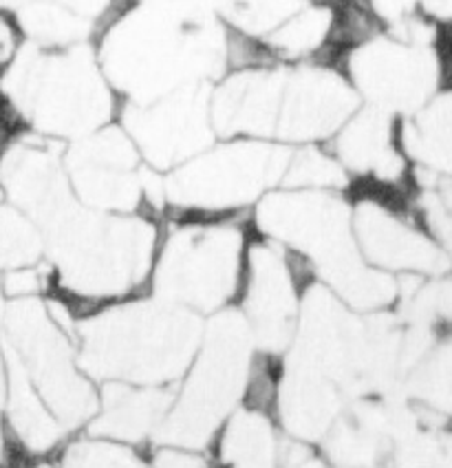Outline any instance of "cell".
Segmentation results:
<instances>
[{
  "mask_svg": "<svg viewBox=\"0 0 452 468\" xmlns=\"http://www.w3.org/2000/svg\"><path fill=\"white\" fill-rule=\"evenodd\" d=\"M397 117L360 106L327 144L349 179L377 190L402 188L408 182V162L397 142Z\"/></svg>",
  "mask_w": 452,
  "mask_h": 468,
  "instance_id": "17",
  "label": "cell"
},
{
  "mask_svg": "<svg viewBox=\"0 0 452 468\" xmlns=\"http://www.w3.org/2000/svg\"><path fill=\"white\" fill-rule=\"evenodd\" d=\"M291 148L279 142L223 140L162 177V201L201 217L257 206L280 188Z\"/></svg>",
  "mask_w": 452,
  "mask_h": 468,
  "instance_id": "8",
  "label": "cell"
},
{
  "mask_svg": "<svg viewBox=\"0 0 452 468\" xmlns=\"http://www.w3.org/2000/svg\"><path fill=\"white\" fill-rule=\"evenodd\" d=\"M20 47V34L16 29L14 18L0 9V73L9 65L16 49Z\"/></svg>",
  "mask_w": 452,
  "mask_h": 468,
  "instance_id": "33",
  "label": "cell"
},
{
  "mask_svg": "<svg viewBox=\"0 0 452 468\" xmlns=\"http://www.w3.org/2000/svg\"><path fill=\"white\" fill-rule=\"evenodd\" d=\"M5 367H7V407L12 427L18 440L34 453H45L60 442L65 427L51 416L49 409L40 400L34 385L12 351L3 347Z\"/></svg>",
  "mask_w": 452,
  "mask_h": 468,
  "instance_id": "21",
  "label": "cell"
},
{
  "mask_svg": "<svg viewBox=\"0 0 452 468\" xmlns=\"http://www.w3.org/2000/svg\"><path fill=\"white\" fill-rule=\"evenodd\" d=\"M243 305L254 347L279 354L289 347L294 336L298 310V279L283 248L271 241H258L246 250L243 265Z\"/></svg>",
  "mask_w": 452,
  "mask_h": 468,
  "instance_id": "15",
  "label": "cell"
},
{
  "mask_svg": "<svg viewBox=\"0 0 452 468\" xmlns=\"http://www.w3.org/2000/svg\"><path fill=\"white\" fill-rule=\"evenodd\" d=\"M351 219L360 254L382 272L404 276H439L450 268L444 250L413 219L380 197H362L351 204Z\"/></svg>",
  "mask_w": 452,
  "mask_h": 468,
  "instance_id": "14",
  "label": "cell"
},
{
  "mask_svg": "<svg viewBox=\"0 0 452 468\" xmlns=\"http://www.w3.org/2000/svg\"><path fill=\"white\" fill-rule=\"evenodd\" d=\"M287 65L226 71L210 87V120L221 140L274 142Z\"/></svg>",
  "mask_w": 452,
  "mask_h": 468,
  "instance_id": "16",
  "label": "cell"
},
{
  "mask_svg": "<svg viewBox=\"0 0 452 468\" xmlns=\"http://www.w3.org/2000/svg\"><path fill=\"white\" fill-rule=\"evenodd\" d=\"M351 212L340 193L276 188L254 206V221L268 241L305 259L349 310L375 314L397 301V279L362 257Z\"/></svg>",
  "mask_w": 452,
  "mask_h": 468,
  "instance_id": "2",
  "label": "cell"
},
{
  "mask_svg": "<svg viewBox=\"0 0 452 468\" xmlns=\"http://www.w3.org/2000/svg\"><path fill=\"white\" fill-rule=\"evenodd\" d=\"M347 409V396L310 371L285 365L279 389V413L294 440H322Z\"/></svg>",
  "mask_w": 452,
  "mask_h": 468,
  "instance_id": "18",
  "label": "cell"
},
{
  "mask_svg": "<svg viewBox=\"0 0 452 468\" xmlns=\"http://www.w3.org/2000/svg\"><path fill=\"white\" fill-rule=\"evenodd\" d=\"M38 468H51V466H38Z\"/></svg>",
  "mask_w": 452,
  "mask_h": 468,
  "instance_id": "39",
  "label": "cell"
},
{
  "mask_svg": "<svg viewBox=\"0 0 452 468\" xmlns=\"http://www.w3.org/2000/svg\"><path fill=\"white\" fill-rule=\"evenodd\" d=\"M152 468H207V464L201 457L193 453H184V451L163 449L155 455Z\"/></svg>",
  "mask_w": 452,
  "mask_h": 468,
  "instance_id": "34",
  "label": "cell"
},
{
  "mask_svg": "<svg viewBox=\"0 0 452 468\" xmlns=\"http://www.w3.org/2000/svg\"><path fill=\"white\" fill-rule=\"evenodd\" d=\"M340 71L360 104L397 120L417 113L446 89L439 45H419L391 34H377L344 51Z\"/></svg>",
  "mask_w": 452,
  "mask_h": 468,
  "instance_id": "10",
  "label": "cell"
},
{
  "mask_svg": "<svg viewBox=\"0 0 452 468\" xmlns=\"http://www.w3.org/2000/svg\"><path fill=\"white\" fill-rule=\"evenodd\" d=\"M42 254H45V241L38 226L12 204L0 201V268L7 272L18 268H34Z\"/></svg>",
  "mask_w": 452,
  "mask_h": 468,
  "instance_id": "27",
  "label": "cell"
},
{
  "mask_svg": "<svg viewBox=\"0 0 452 468\" xmlns=\"http://www.w3.org/2000/svg\"><path fill=\"white\" fill-rule=\"evenodd\" d=\"M252 367L254 343L246 318L238 310L216 312L204 325L184 391L152 438L177 449L205 446L241 400Z\"/></svg>",
  "mask_w": 452,
  "mask_h": 468,
  "instance_id": "6",
  "label": "cell"
},
{
  "mask_svg": "<svg viewBox=\"0 0 452 468\" xmlns=\"http://www.w3.org/2000/svg\"><path fill=\"white\" fill-rule=\"evenodd\" d=\"M62 468H151L137 455L109 442H79L68 449Z\"/></svg>",
  "mask_w": 452,
  "mask_h": 468,
  "instance_id": "31",
  "label": "cell"
},
{
  "mask_svg": "<svg viewBox=\"0 0 452 468\" xmlns=\"http://www.w3.org/2000/svg\"><path fill=\"white\" fill-rule=\"evenodd\" d=\"M351 186L349 175L336 162V157L322 144L291 148L289 159L280 179V188L287 190H324L344 193Z\"/></svg>",
  "mask_w": 452,
  "mask_h": 468,
  "instance_id": "26",
  "label": "cell"
},
{
  "mask_svg": "<svg viewBox=\"0 0 452 468\" xmlns=\"http://www.w3.org/2000/svg\"><path fill=\"white\" fill-rule=\"evenodd\" d=\"M95 53L117 98L148 104L215 84L227 71V29L196 0H143L104 27Z\"/></svg>",
  "mask_w": 452,
  "mask_h": 468,
  "instance_id": "1",
  "label": "cell"
},
{
  "mask_svg": "<svg viewBox=\"0 0 452 468\" xmlns=\"http://www.w3.org/2000/svg\"><path fill=\"white\" fill-rule=\"evenodd\" d=\"M0 102L34 135L67 144L113 124L120 113L89 42L65 49L20 42L0 73Z\"/></svg>",
  "mask_w": 452,
  "mask_h": 468,
  "instance_id": "4",
  "label": "cell"
},
{
  "mask_svg": "<svg viewBox=\"0 0 452 468\" xmlns=\"http://www.w3.org/2000/svg\"><path fill=\"white\" fill-rule=\"evenodd\" d=\"M406 389L430 411H450V345L439 343L408 371Z\"/></svg>",
  "mask_w": 452,
  "mask_h": 468,
  "instance_id": "28",
  "label": "cell"
},
{
  "mask_svg": "<svg viewBox=\"0 0 452 468\" xmlns=\"http://www.w3.org/2000/svg\"><path fill=\"white\" fill-rule=\"evenodd\" d=\"M397 468H450V440L435 429L415 424L393 444Z\"/></svg>",
  "mask_w": 452,
  "mask_h": 468,
  "instance_id": "29",
  "label": "cell"
},
{
  "mask_svg": "<svg viewBox=\"0 0 452 468\" xmlns=\"http://www.w3.org/2000/svg\"><path fill=\"white\" fill-rule=\"evenodd\" d=\"M45 287V276L38 268H18L9 270L3 281L5 294L12 296V301L18 299H36V294Z\"/></svg>",
  "mask_w": 452,
  "mask_h": 468,
  "instance_id": "32",
  "label": "cell"
},
{
  "mask_svg": "<svg viewBox=\"0 0 452 468\" xmlns=\"http://www.w3.org/2000/svg\"><path fill=\"white\" fill-rule=\"evenodd\" d=\"M280 438L263 413L241 411L221 435V460L227 468H276Z\"/></svg>",
  "mask_w": 452,
  "mask_h": 468,
  "instance_id": "24",
  "label": "cell"
},
{
  "mask_svg": "<svg viewBox=\"0 0 452 468\" xmlns=\"http://www.w3.org/2000/svg\"><path fill=\"white\" fill-rule=\"evenodd\" d=\"M3 347L12 351L36 393L62 427H78L98 413L100 398L79 369L76 347L38 299L3 307Z\"/></svg>",
  "mask_w": 452,
  "mask_h": 468,
  "instance_id": "9",
  "label": "cell"
},
{
  "mask_svg": "<svg viewBox=\"0 0 452 468\" xmlns=\"http://www.w3.org/2000/svg\"><path fill=\"white\" fill-rule=\"evenodd\" d=\"M371 12L388 27L391 34L413 23L446 25L450 20L452 0H366Z\"/></svg>",
  "mask_w": 452,
  "mask_h": 468,
  "instance_id": "30",
  "label": "cell"
},
{
  "mask_svg": "<svg viewBox=\"0 0 452 468\" xmlns=\"http://www.w3.org/2000/svg\"><path fill=\"white\" fill-rule=\"evenodd\" d=\"M397 142L408 166L422 173L450 177L452 170V98L439 91L417 113L397 122Z\"/></svg>",
  "mask_w": 452,
  "mask_h": 468,
  "instance_id": "20",
  "label": "cell"
},
{
  "mask_svg": "<svg viewBox=\"0 0 452 468\" xmlns=\"http://www.w3.org/2000/svg\"><path fill=\"white\" fill-rule=\"evenodd\" d=\"M204 334L199 314L152 296L106 307L78 325V365L104 382L163 387L188 371Z\"/></svg>",
  "mask_w": 452,
  "mask_h": 468,
  "instance_id": "5",
  "label": "cell"
},
{
  "mask_svg": "<svg viewBox=\"0 0 452 468\" xmlns=\"http://www.w3.org/2000/svg\"><path fill=\"white\" fill-rule=\"evenodd\" d=\"M20 38L42 49L84 45L95 34V23L58 0H25L14 16Z\"/></svg>",
  "mask_w": 452,
  "mask_h": 468,
  "instance_id": "23",
  "label": "cell"
},
{
  "mask_svg": "<svg viewBox=\"0 0 452 468\" xmlns=\"http://www.w3.org/2000/svg\"><path fill=\"white\" fill-rule=\"evenodd\" d=\"M333 5L305 3L263 42L279 65L316 62L318 56L333 45Z\"/></svg>",
  "mask_w": 452,
  "mask_h": 468,
  "instance_id": "22",
  "label": "cell"
},
{
  "mask_svg": "<svg viewBox=\"0 0 452 468\" xmlns=\"http://www.w3.org/2000/svg\"><path fill=\"white\" fill-rule=\"evenodd\" d=\"M58 283L82 301H113L148 279L159 248L151 217L104 215L84 208L76 197L36 221Z\"/></svg>",
  "mask_w": 452,
  "mask_h": 468,
  "instance_id": "3",
  "label": "cell"
},
{
  "mask_svg": "<svg viewBox=\"0 0 452 468\" xmlns=\"http://www.w3.org/2000/svg\"><path fill=\"white\" fill-rule=\"evenodd\" d=\"M67 182L84 208L104 215H135L143 204H163L162 175L142 162L117 122L68 142L62 151Z\"/></svg>",
  "mask_w": 452,
  "mask_h": 468,
  "instance_id": "11",
  "label": "cell"
},
{
  "mask_svg": "<svg viewBox=\"0 0 452 468\" xmlns=\"http://www.w3.org/2000/svg\"><path fill=\"white\" fill-rule=\"evenodd\" d=\"M307 0H212V12L227 31L265 40Z\"/></svg>",
  "mask_w": 452,
  "mask_h": 468,
  "instance_id": "25",
  "label": "cell"
},
{
  "mask_svg": "<svg viewBox=\"0 0 452 468\" xmlns=\"http://www.w3.org/2000/svg\"><path fill=\"white\" fill-rule=\"evenodd\" d=\"M243 265L241 226L216 217L185 221L157 248L151 272L155 299L194 314H216L241 290Z\"/></svg>",
  "mask_w": 452,
  "mask_h": 468,
  "instance_id": "7",
  "label": "cell"
},
{
  "mask_svg": "<svg viewBox=\"0 0 452 468\" xmlns=\"http://www.w3.org/2000/svg\"><path fill=\"white\" fill-rule=\"evenodd\" d=\"M7 367H5V356L0 351V404L5 402V396H7Z\"/></svg>",
  "mask_w": 452,
  "mask_h": 468,
  "instance_id": "35",
  "label": "cell"
},
{
  "mask_svg": "<svg viewBox=\"0 0 452 468\" xmlns=\"http://www.w3.org/2000/svg\"><path fill=\"white\" fill-rule=\"evenodd\" d=\"M0 455H3V433H0Z\"/></svg>",
  "mask_w": 452,
  "mask_h": 468,
  "instance_id": "37",
  "label": "cell"
},
{
  "mask_svg": "<svg viewBox=\"0 0 452 468\" xmlns=\"http://www.w3.org/2000/svg\"><path fill=\"white\" fill-rule=\"evenodd\" d=\"M210 87L184 89L148 104H120L117 124L152 173L166 175L216 142L210 120Z\"/></svg>",
  "mask_w": 452,
  "mask_h": 468,
  "instance_id": "12",
  "label": "cell"
},
{
  "mask_svg": "<svg viewBox=\"0 0 452 468\" xmlns=\"http://www.w3.org/2000/svg\"><path fill=\"white\" fill-rule=\"evenodd\" d=\"M360 106L338 67L322 60L287 65L274 142L289 148L327 144Z\"/></svg>",
  "mask_w": 452,
  "mask_h": 468,
  "instance_id": "13",
  "label": "cell"
},
{
  "mask_svg": "<svg viewBox=\"0 0 452 468\" xmlns=\"http://www.w3.org/2000/svg\"><path fill=\"white\" fill-rule=\"evenodd\" d=\"M291 468H336V466H327V464H324V462L316 460V457L310 455V457H307V460H302L300 464H296V466H291Z\"/></svg>",
  "mask_w": 452,
  "mask_h": 468,
  "instance_id": "36",
  "label": "cell"
},
{
  "mask_svg": "<svg viewBox=\"0 0 452 468\" xmlns=\"http://www.w3.org/2000/svg\"><path fill=\"white\" fill-rule=\"evenodd\" d=\"M173 393L163 387H137L124 382H106L100 402V416L90 424V433L124 442L155 435L173 407Z\"/></svg>",
  "mask_w": 452,
  "mask_h": 468,
  "instance_id": "19",
  "label": "cell"
},
{
  "mask_svg": "<svg viewBox=\"0 0 452 468\" xmlns=\"http://www.w3.org/2000/svg\"><path fill=\"white\" fill-rule=\"evenodd\" d=\"M3 307H5V305H3V303H0V316H3Z\"/></svg>",
  "mask_w": 452,
  "mask_h": 468,
  "instance_id": "38",
  "label": "cell"
}]
</instances>
